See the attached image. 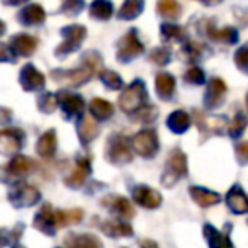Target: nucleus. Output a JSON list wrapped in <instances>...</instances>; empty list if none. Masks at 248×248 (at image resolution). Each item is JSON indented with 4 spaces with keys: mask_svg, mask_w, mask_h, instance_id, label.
<instances>
[{
    "mask_svg": "<svg viewBox=\"0 0 248 248\" xmlns=\"http://www.w3.org/2000/svg\"><path fill=\"white\" fill-rule=\"evenodd\" d=\"M70 224L68 211H55L49 202H45L34 216V228L41 233L53 236L60 228Z\"/></svg>",
    "mask_w": 248,
    "mask_h": 248,
    "instance_id": "1",
    "label": "nucleus"
},
{
    "mask_svg": "<svg viewBox=\"0 0 248 248\" xmlns=\"http://www.w3.org/2000/svg\"><path fill=\"white\" fill-rule=\"evenodd\" d=\"M106 158L112 165H126L133 160L131 143L126 135L116 133L107 140L106 145Z\"/></svg>",
    "mask_w": 248,
    "mask_h": 248,
    "instance_id": "2",
    "label": "nucleus"
},
{
    "mask_svg": "<svg viewBox=\"0 0 248 248\" xmlns=\"http://www.w3.org/2000/svg\"><path fill=\"white\" fill-rule=\"evenodd\" d=\"M187 175V156L180 148L170 152L165 163V172L162 175V184L165 187H173L180 179Z\"/></svg>",
    "mask_w": 248,
    "mask_h": 248,
    "instance_id": "3",
    "label": "nucleus"
},
{
    "mask_svg": "<svg viewBox=\"0 0 248 248\" xmlns=\"http://www.w3.org/2000/svg\"><path fill=\"white\" fill-rule=\"evenodd\" d=\"M146 87L143 80H135L129 87L123 90V93L119 95V107L126 114L138 112L143 106L146 104Z\"/></svg>",
    "mask_w": 248,
    "mask_h": 248,
    "instance_id": "4",
    "label": "nucleus"
},
{
    "mask_svg": "<svg viewBox=\"0 0 248 248\" xmlns=\"http://www.w3.org/2000/svg\"><path fill=\"white\" fill-rule=\"evenodd\" d=\"M62 36H63V43L55 49V55L58 58L72 55L73 51H77L82 46L83 39L87 36V28L80 24L66 26V28L62 29Z\"/></svg>",
    "mask_w": 248,
    "mask_h": 248,
    "instance_id": "5",
    "label": "nucleus"
},
{
    "mask_svg": "<svg viewBox=\"0 0 248 248\" xmlns=\"http://www.w3.org/2000/svg\"><path fill=\"white\" fill-rule=\"evenodd\" d=\"M93 75V70L89 68L87 65H83L80 68L75 70H53L51 72V78L56 83L63 87H80L83 83H87Z\"/></svg>",
    "mask_w": 248,
    "mask_h": 248,
    "instance_id": "6",
    "label": "nucleus"
},
{
    "mask_svg": "<svg viewBox=\"0 0 248 248\" xmlns=\"http://www.w3.org/2000/svg\"><path fill=\"white\" fill-rule=\"evenodd\" d=\"M143 51H145V46L140 41L138 31L129 29L126 36L119 41V46H117V60L121 63H129L131 60L138 58Z\"/></svg>",
    "mask_w": 248,
    "mask_h": 248,
    "instance_id": "7",
    "label": "nucleus"
},
{
    "mask_svg": "<svg viewBox=\"0 0 248 248\" xmlns=\"http://www.w3.org/2000/svg\"><path fill=\"white\" fill-rule=\"evenodd\" d=\"M133 146L135 152L143 158H153L158 153V136L155 129H143L133 138Z\"/></svg>",
    "mask_w": 248,
    "mask_h": 248,
    "instance_id": "8",
    "label": "nucleus"
},
{
    "mask_svg": "<svg viewBox=\"0 0 248 248\" xmlns=\"http://www.w3.org/2000/svg\"><path fill=\"white\" fill-rule=\"evenodd\" d=\"M9 201H11L12 206L17 207V209H22V207H31L41 201V192H39L36 187L21 182L14 189V192H11Z\"/></svg>",
    "mask_w": 248,
    "mask_h": 248,
    "instance_id": "9",
    "label": "nucleus"
},
{
    "mask_svg": "<svg viewBox=\"0 0 248 248\" xmlns=\"http://www.w3.org/2000/svg\"><path fill=\"white\" fill-rule=\"evenodd\" d=\"M60 99V106L62 110L65 114L66 119H75V117H82L83 116V109H85V100L82 95L78 93H72V92H60L58 93Z\"/></svg>",
    "mask_w": 248,
    "mask_h": 248,
    "instance_id": "10",
    "label": "nucleus"
},
{
    "mask_svg": "<svg viewBox=\"0 0 248 248\" xmlns=\"http://www.w3.org/2000/svg\"><path fill=\"white\" fill-rule=\"evenodd\" d=\"M226 83L223 82L217 77H213V78L207 82L206 87V95H204V107L209 110L217 109L219 106H223L224 97H226Z\"/></svg>",
    "mask_w": 248,
    "mask_h": 248,
    "instance_id": "11",
    "label": "nucleus"
},
{
    "mask_svg": "<svg viewBox=\"0 0 248 248\" xmlns=\"http://www.w3.org/2000/svg\"><path fill=\"white\" fill-rule=\"evenodd\" d=\"M22 141H24V131L22 129H2V133H0V152L5 156L17 155V152L22 146Z\"/></svg>",
    "mask_w": 248,
    "mask_h": 248,
    "instance_id": "12",
    "label": "nucleus"
},
{
    "mask_svg": "<svg viewBox=\"0 0 248 248\" xmlns=\"http://www.w3.org/2000/svg\"><path fill=\"white\" fill-rule=\"evenodd\" d=\"M194 117H196V123H197V126H199L201 135H204V136H207L209 133H213V135H223L224 128L230 126L226 117H223V116L206 117L201 110H197V109L194 110Z\"/></svg>",
    "mask_w": 248,
    "mask_h": 248,
    "instance_id": "13",
    "label": "nucleus"
},
{
    "mask_svg": "<svg viewBox=\"0 0 248 248\" xmlns=\"http://www.w3.org/2000/svg\"><path fill=\"white\" fill-rule=\"evenodd\" d=\"M36 163L31 158L24 155H16L7 165L4 167V177L5 179H22L29 175L34 170Z\"/></svg>",
    "mask_w": 248,
    "mask_h": 248,
    "instance_id": "14",
    "label": "nucleus"
},
{
    "mask_svg": "<svg viewBox=\"0 0 248 248\" xmlns=\"http://www.w3.org/2000/svg\"><path fill=\"white\" fill-rule=\"evenodd\" d=\"M230 230L231 224H226L223 231H219L217 228H214L213 224L206 223L202 226V233L207 240V245L209 248H234L233 241L230 240Z\"/></svg>",
    "mask_w": 248,
    "mask_h": 248,
    "instance_id": "15",
    "label": "nucleus"
},
{
    "mask_svg": "<svg viewBox=\"0 0 248 248\" xmlns=\"http://www.w3.org/2000/svg\"><path fill=\"white\" fill-rule=\"evenodd\" d=\"M45 82H46L45 75L32 63H28V65L22 66L21 75H19V83H21V87L26 92H34V90L43 89Z\"/></svg>",
    "mask_w": 248,
    "mask_h": 248,
    "instance_id": "16",
    "label": "nucleus"
},
{
    "mask_svg": "<svg viewBox=\"0 0 248 248\" xmlns=\"http://www.w3.org/2000/svg\"><path fill=\"white\" fill-rule=\"evenodd\" d=\"M133 199H135L136 204H140L141 207H146V209H156L162 204L160 192L148 186H136L133 189Z\"/></svg>",
    "mask_w": 248,
    "mask_h": 248,
    "instance_id": "17",
    "label": "nucleus"
},
{
    "mask_svg": "<svg viewBox=\"0 0 248 248\" xmlns=\"http://www.w3.org/2000/svg\"><path fill=\"white\" fill-rule=\"evenodd\" d=\"M102 204L107 209L112 211L116 216H119L121 219H131L135 216V207H133V204L126 197L112 194V196H107L106 199H102Z\"/></svg>",
    "mask_w": 248,
    "mask_h": 248,
    "instance_id": "18",
    "label": "nucleus"
},
{
    "mask_svg": "<svg viewBox=\"0 0 248 248\" xmlns=\"http://www.w3.org/2000/svg\"><path fill=\"white\" fill-rule=\"evenodd\" d=\"M92 172V165H90V158H78L77 160L75 170H73L72 175H68L65 179V186L70 189H80L83 184L87 182V177Z\"/></svg>",
    "mask_w": 248,
    "mask_h": 248,
    "instance_id": "19",
    "label": "nucleus"
},
{
    "mask_svg": "<svg viewBox=\"0 0 248 248\" xmlns=\"http://www.w3.org/2000/svg\"><path fill=\"white\" fill-rule=\"evenodd\" d=\"M226 204L234 214H247L248 213V196L241 186L234 184L226 194Z\"/></svg>",
    "mask_w": 248,
    "mask_h": 248,
    "instance_id": "20",
    "label": "nucleus"
},
{
    "mask_svg": "<svg viewBox=\"0 0 248 248\" xmlns=\"http://www.w3.org/2000/svg\"><path fill=\"white\" fill-rule=\"evenodd\" d=\"M11 48L19 56H31L38 48V39L29 34H17L11 39Z\"/></svg>",
    "mask_w": 248,
    "mask_h": 248,
    "instance_id": "21",
    "label": "nucleus"
},
{
    "mask_svg": "<svg viewBox=\"0 0 248 248\" xmlns=\"http://www.w3.org/2000/svg\"><path fill=\"white\" fill-rule=\"evenodd\" d=\"M100 230L110 238H129L133 236V228L129 223L116 219H104L100 223Z\"/></svg>",
    "mask_w": 248,
    "mask_h": 248,
    "instance_id": "22",
    "label": "nucleus"
},
{
    "mask_svg": "<svg viewBox=\"0 0 248 248\" xmlns=\"http://www.w3.org/2000/svg\"><path fill=\"white\" fill-rule=\"evenodd\" d=\"M189 194L192 197V201L201 207H211V206H216L219 204L221 197L217 192H213L209 189H204V187H197V186H192L189 187Z\"/></svg>",
    "mask_w": 248,
    "mask_h": 248,
    "instance_id": "23",
    "label": "nucleus"
},
{
    "mask_svg": "<svg viewBox=\"0 0 248 248\" xmlns=\"http://www.w3.org/2000/svg\"><path fill=\"white\" fill-rule=\"evenodd\" d=\"M206 34L209 36L213 41L224 43V45H234L238 41V31L234 28H223L216 29L214 28V21H209L206 26Z\"/></svg>",
    "mask_w": 248,
    "mask_h": 248,
    "instance_id": "24",
    "label": "nucleus"
},
{
    "mask_svg": "<svg viewBox=\"0 0 248 248\" xmlns=\"http://www.w3.org/2000/svg\"><path fill=\"white\" fill-rule=\"evenodd\" d=\"M46 19L45 9L39 4H31L19 12V22L24 26H39Z\"/></svg>",
    "mask_w": 248,
    "mask_h": 248,
    "instance_id": "25",
    "label": "nucleus"
},
{
    "mask_svg": "<svg viewBox=\"0 0 248 248\" xmlns=\"http://www.w3.org/2000/svg\"><path fill=\"white\" fill-rule=\"evenodd\" d=\"M56 152V131L55 129H48L39 136L38 143H36V153L41 158H51Z\"/></svg>",
    "mask_w": 248,
    "mask_h": 248,
    "instance_id": "26",
    "label": "nucleus"
},
{
    "mask_svg": "<svg viewBox=\"0 0 248 248\" xmlns=\"http://www.w3.org/2000/svg\"><path fill=\"white\" fill-rule=\"evenodd\" d=\"M155 89L160 99L170 100L175 93V78L167 72L158 73L155 78Z\"/></svg>",
    "mask_w": 248,
    "mask_h": 248,
    "instance_id": "27",
    "label": "nucleus"
},
{
    "mask_svg": "<svg viewBox=\"0 0 248 248\" xmlns=\"http://www.w3.org/2000/svg\"><path fill=\"white\" fill-rule=\"evenodd\" d=\"M78 138H80V141L83 143V145H90V143L93 141V140L99 136V133H100V129H99V126H97V123L92 119V117H82L80 119V123H78Z\"/></svg>",
    "mask_w": 248,
    "mask_h": 248,
    "instance_id": "28",
    "label": "nucleus"
},
{
    "mask_svg": "<svg viewBox=\"0 0 248 248\" xmlns=\"http://www.w3.org/2000/svg\"><path fill=\"white\" fill-rule=\"evenodd\" d=\"M167 128L175 135H184L190 128V116L186 110H173L167 119Z\"/></svg>",
    "mask_w": 248,
    "mask_h": 248,
    "instance_id": "29",
    "label": "nucleus"
},
{
    "mask_svg": "<svg viewBox=\"0 0 248 248\" xmlns=\"http://www.w3.org/2000/svg\"><path fill=\"white\" fill-rule=\"evenodd\" d=\"M65 245L68 248H102V241L93 234H68Z\"/></svg>",
    "mask_w": 248,
    "mask_h": 248,
    "instance_id": "30",
    "label": "nucleus"
},
{
    "mask_svg": "<svg viewBox=\"0 0 248 248\" xmlns=\"http://www.w3.org/2000/svg\"><path fill=\"white\" fill-rule=\"evenodd\" d=\"M89 109H90L92 117H93V119H97V121H107V119H110V117H112V114H114V106H112V104L107 102V100H104V99H100V97L92 99Z\"/></svg>",
    "mask_w": 248,
    "mask_h": 248,
    "instance_id": "31",
    "label": "nucleus"
},
{
    "mask_svg": "<svg viewBox=\"0 0 248 248\" xmlns=\"http://www.w3.org/2000/svg\"><path fill=\"white\" fill-rule=\"evenodd\" d=\"M145 0H126L119 11V19L123 21H133L143 12Z\"/></svg>",
    "mask_w": 248,
    "mask_h": 248,
    "instance_id": "32",
    "label": "nucleus"
},
{
    "mask_svg": "<svg viewBox=\"0 0 248 248\" xmlns=\"http://www.w3.org/2000/svg\"><path fill=\"white\" fill-rule=\"evenodd\" d=\"M112 4L109 0H93L90 4V17L97 21H107L112 16Z\"/></svg>",
    "mask_w": 248,
    "mask_h": 248,
    "instance_id": "33",
    "label": "nucleus"
},
{
    "mask_svg": "<svg viewBox=\"0 0 248 248\" xmlns=\"http://www.w3.org/2000/svg\"><path fill=\"white\" fill-rule=\"evenodd\" d=\"M156 11H158L160 16L167 19H179L180 14H182V7L177 0H158Z\"/></svg>",
    "mask_w": 248,
    "mask_h": 248,
    "instance_id": "34",
    "label": "nucleus"
},
{
    "mask_svg": "<svg viewBox=\"0 0 248 248\" xmlns=\"http://www.w3.org/2000/svg\"><path fill=\"white\" fill-rule=\"evenodd\" d=\"M160 32L165 41H184L186 39V31L175 24H162Z\"/></svg>",
    "mask_w": 248,
    "mask_h": 248,
    "instance_id": "35",
    "label": "nucleus"
},
{
    "mask_svg": "<svg viewBox=\"0 0 248 248\" xmlns=\"http://www.w3.org/2000/svg\"><path fill=\"white\" fill-rule=\"evenodd\" d=\"M248 124V117L245 116V114L238 112L236 116H234V119L230 123V126H228V135L231 136V138H240L241 135H243L245 128H247Z\"/></svg>",
    "mask_w": 248,
    "mask_h": 248,
    "instance_id": "36",
    "label": "nucleus"
},
{
    "mask_svg": "<svg viewBox=\"0 0 248 248\" xmlns=\"http://www.w3.org/2000/svg\"><path fill=\"white\" fill-rule=\"evenodd\" d=\"M58 102H60L58 95H55V93H51V92H46L38 99V109L45 114H51L56 110Z\"/></svg>",
    "mask_w": 248,
    "mask_h": 248,
    "instance_id": "37",
    "label": "nucleus"
},
{
    "mask_svg": "<svg viewBox=\"0 0 248 248\" xmlns=\"http://www.w3.org/2000/svg\"><path fill=\"white\" fill-rule=\"evenodd\" d=\"M99 78L102 80L104 85L110 90H119L124 87L123 78H121L116 72H112V70H102V72L99 73Z\"/></svg>",
    "mask_w": 248,
    "mask_h": 248,
    "instance_id": "38",
    "label": "nucleus"
},
{
    "mask_svg": "<svg viewBox=\"0 0 248 248\" xmlns=\"http://www.w3.org/2000/svg\"><path fill=\"white\" fill-rule=\"evenodd\" d=\"M156 117H158V109H156V106H153V104H145V106L136 112V119L143 124L153 123Z\"/></svg>",
    "mask_w": 248,
    "mask_h": 248,
    "instance_id": "39",
    "label": "nucleus"
},
{
    "mask_svg": "<svg viewBox=\"0 0 248 248\" xmlns=\"http://www.w3.org/2000/svg\"><path fill=\"white\" fill-rule=\"evenodd\" d=\"M202 55V46L199 43L194 41H187L182 48V56L187 60V62H197Z\"/></svg>",
    "mask_w": 248,
    "mask_h": 248,
    "instance_id": "40",
    "label": "nucleus"
},
{
    "mask_svg": "<svg viewBox=\"0 0 248 248\" xmlns=\"http://www.w3.org/2000/svg\"><path fill=\"white\" fill-rule=\"evenodd\" d=\"M83 65H87L89 68L93 70V73H100L102 72V56L97 51H89L83 55Z\"/></svg>",
    "mask_w": 248,
    "mask_h": 248,
    "instance_id": "41",
    "label": "nucleus"
},
{
    "mask_svg": "<svg viewBox=\"0 0 248 248\" xmlns=\"http://www.w3.org/2000/svg\"><path fill=\"white\" fill-rule=\"evenodd\" d=\"M184 80L187 83H192V85H202L206 82V75H204V72L199 66H190L186 72V75H184Z\"/></svg>",
    "mask_w": 248,
    "mask_h": 248,
    "instance_id": "42",
    "label": "nucleus"
},
{
    "mask_svg": "<svg viewBox=\"0 0 248 248\" xmlns=\"http://www.w3.org/2000/svg\"><path fill=\"white\" fill-rule=\"evenodd\" d=\"M83 9V0H63L60 12L66 16H77L78 12H82Z\"/></svg>",
    "mask_w": 248,
    "mask_h": 248,
    "instance_id": "43",
    "label": "nucleus"
},
{
    "mask_svg": "<svg viewBox=\"0 0 248 248\" xmlns=\"http://www.w3.org/2000/svg\"><path fill=\"white\" fill-rule=\"evenodd\" d=\"M234 65L238 66L240 72H243L245 75H248V45L241 46V48L234 53Z\"/></svg>",
    "mask_w": 248,
    "mask_h": 248,
    "instance_id": "44",
    "label": "nucleus"
},
{
    "mask_svg": "<svg viewBox=\"0 0 248 248\" xmlns=\"http://www.w3.org/2000/svg\"><path fill=\"white\" fill-rule=\"evenodd\" d=\"M150 60H152L155 65L163 66L170 62V49L169 48H155L150 53Z\"/></svg>",
    "mask_w": 248,
    "mask_h": 248,
    "instance_id": "45",
    "label": "nucleus"
},
{
    "mask_svg": "<svg viewBox=\"0 0 248 248\" xmlns=\"http://www.w3.org/2000/svg\"><path fill=\"white\" fill-rule=\"evenodd\" d=\"M234 153H236V160L240 165H248V141L240 143L236 146V150H234Z\"/></svg>",
    "mask_w": 248,
    "mask_h": 248,
    "instance_id": "46",
    "label": "nucleus"
},
{
    "mask_svg": "<svg viewBox=\"0 0 248 248\" xmlns=\"http://www.w3.org/2000/svg\"><path fill=\"white\" fill-rule=\"evenodd\" d=\"M22 231H24V224H21V223L16 224V226L11 230V236L5 238V240L2 241V247H7L9 241H17V240H19V236L22 234Z\"/></svg>",
    "mask_w": 248,
    "mask_h": 248,
    "instance_id": "47",
    "label": "nucleus"
},
{
    "mask_svg": "<svg viewBox=\"0 0 248 248\" xmlns=\"http://www.w3.org/2000/svg\"><path fill=\"white\" fill-rule=\"evenodd\" d=\"M0 60H2V62H16V55L11 46H7V45L0 46Z\"/></svg>",
    "mask_w": 248,
    "mask_h": 248,
    "instance_id": "48",
    "label": "nucleus"
},
{
    "mask_svg": "<svg viewBox=\"0 0 248 248\" xmlns=\"http://www.w3.org/2000/svg\"><path fill=\"white\" fill-rule=\"evenodd\" d=\"M140 248H158V243H156L155 240H150V238H146V240L140 241Z\"/></svg>",
    "mask_w": 248,
    "mask_h": 248,
    "instance_id": "49",
    "label": "nucleus"
},
{
    "mask_svg": "<svg viewBox=\"0 0 248 248\" xmlns=\"http://www.w3.org/2000/svg\"><path fill=\"white\" fill-rule=\"evenodd\" d=\"M26 0H4V4L7 5H19V4H24Z\"/></svg>",
    "mask_w": 248,
    "mask_h": 248,
    "instance_id": "50",
    "label": "nucleus"
},
{
    "mask_svg": "<svg viewBox=\"0 0 248 248\" xmlns=\"http://www.w3.org/2000/svg\"><path fill=\"white\" fill-rule=\"evenodd\" d=\"M201 2H204L206 5H216V4H219L221 0H201Z\"/></svg>",
    "mask_w": 248,
    "mask_h": 248,
    "instance_id": "51",
    "label": "nucleus"
},
{
    "mask_svg": "<svg viewBox=\"0 0 248 248\" xmlns=\"http://www.w3.org/2000/svg\"><path fill=\"white\" fill-rule=\"evenodd\" d=\"M12 248H26V247H22V245H12Z\"/></svg>",
    "mask_w": 248,
    "mask_h": 248,
    "instance_id": "52",
    "label": "nucleus"
},
{
    "mask_svg": "<svg viewBox=\"0 0 248 248\" xmlns=\"http://www.w3.org/2000/svg\"><path fill=\"white\" fill-rule=\"evenodd\" d=\"M247 107H248V93H247Z\"/></svg>",
    "mask_w": 248,
    "mask_h": 248,
    "instance_id": "53",
    "label": "nucleus"
}]
</instances>
